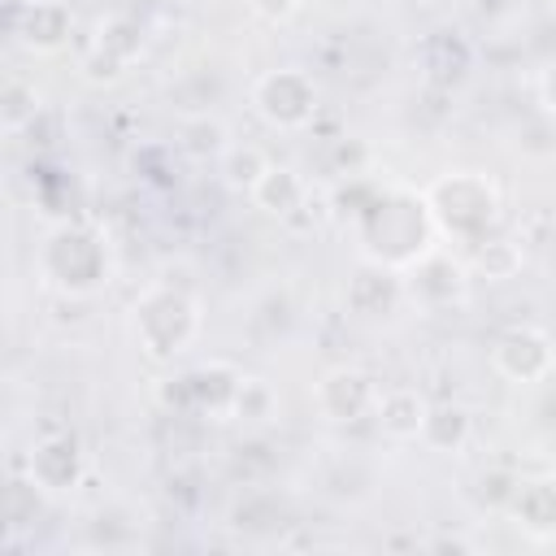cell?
<instances>
[{
	"mask_svg": "<svg viewBox=\"0 0 556 556\" xmlns=\"http://www.w3.org/2000/svg\"><path fill=\"white\" fill-rule=\"evenodd\" d=\"M252 200H256L265 213H278V217H287L291 208H300V200H304V182H300L291 169H278V165H269V169H265V178L252 187Z\"/></svg>",
	"mask_w": 556,
	"mask_h": 556,
	"instance_id": "11",
	"label": "cell"
},
{
	"mask_svg": "<svg viewBox=\"0 0 556 556\" xmlns=\"http://www.w3.org/2000/svg\"><path fill=\"white\" fill-rule=\"evenodd\" d=\"M30 478H35L39 486H48V491L70 486V482L78 478V452H74V443H70V439L39 443V447L30 452Z\"/></svg>",
	"mask_w": 556,
	"mask_h": 556,
	"instance_id": "10",
	"label": "cell"
},
{
	"mask_svg": "<svg viewBox=\"0 0 556 556\" xmlns=\"http://www.w3.org/2000/svg\"><path fill=\"white\" fill-rule=\"evenodd\" d=\"M252 9L265 17V22H287L295 13V0H252Z\"/></svg>",
	"mask_w": 556,
	"mask_h": 556,
	"instance_id": "17",
	"label": "cell"
},
{
	"mask_svg": "<svg viewBox=\"0 0 556 556\" xmlns=\"http://www.w3.org/2000/svg\"><path fill=\"white\" fill-rule=\"evenodd\" d=\"M426 413H430V404H426L417 391H408V387H400V391H378V404H374V417H378V426H382L391 439H413V434H421Z\"/></svg>",
	"mask_w": 556,
	"mask_h": 556,
	"instance_id": "8",
	"label": "cell"
},
{
	"mask_svg": "<svg viewBox=\"0 0 556 556\" xmlns=\"http://www.w3.org/2000/svg\"><path fill=\"white\" fill-rule=\"evenodd\" d=\"M230 413H235V417H243V421H265V417L274 413V395H269V387H265V382H256V378H243Z\"/></svg>",
	"mask_w": 556,
	"mask_h": 556,
	"instance_id": "15",
	"label": "cell"
},
{
	"mask_svg": "<svg viewBox=\"0 0 556 556\" xmlns=\"http://www.w3.org/2000/svg\"><path fill=\"white\" fill-rule=\"evenodd\" d=\"M74 17L61 0H30L13 13V35L30 48V52H56L70 35Z\"/></svg>",
	"mask_w": 556,
	"mask_h": 556,
	"instance_id": "7",
	"label": "cell"
},
{
	"mask_svg": "<svg viewBox=\"0 0 556 556\" xmlns=\"http://www.w3.org/2000/svg\"><path fill=\"white\" fill-rule=\"evenodd\" d=\"M465 434H469V417H465L460 408H430V413H426L421 439H426L430 447L452 452V447H460V443H465Z\"/></svg>",
	"mask_w": 556,
	"mask_h": 556,
	"instance_id": "13",
	"label": "cell"
},
{
	"mask_svg": "<svg viewBox=\"0 0 556 556\" xmlns=\"http://www.w3.org/2000/svg\"><path fill=\"white\" fill-rule=\"evenodd\" d=\"M200 317L195 304L178 291H152L139 308H135V334L143 343L148 356H174L187 348V339L195 334Z\"/></svg>",
	"mask_w": 556,
	"mask_h": 556,
	"instance_id": "1",
	"label": "cell"
},
{
	"mask_svg": "<svg viewBox=\"0 0 556 556\" xmlns=\"http://www.w3.org/2000/svg\"><path fill=\"white\" fill-rule=\"evenodd\" d=\"M35 113H39L35 87H26L22 78H9V87H4V130H22L26 122H35Z\"/></svg>",
	"mask_w": 556,
	"mask_h": 556,
	"instance_id": "14",
	"label": "cell"
},
{
	"mask_svg": "<svg viewBox=\"0 0 556 556\" xmlns=\"http://www.w3.org/2000/svg\"><path fill=\"white\" fill-rule=\"evenodd\" d=\"M43 274H48L61 291L87 295V291L100 282V274H104V252H100V243H96L91 235H83V230H74V226H61V230L43 243Z\"/></svg>",
	"mask_w": 556,
	"mask_h": 556,
	"instance_id": "3",
	"label": "cell"
},
{
	"mask_svg": "<svg viewBox=\"0 0 556 556\" xmlns=\"http://www.w3.org/2000/svg\"><path fill=\"white\" fill-rule=\"evenodd\" d=\"M539 91H543V104L556 113V70H547V74H543V87H539Z\"/></svg>",
	"mask_w": 556,
	"mask_h": 556,
	"instance_id": "18",
	"label": "cell"
},
{
	"mask_svg": "<svg viewBox=\"0 0 556 556\" xmlns=\"http://www.w3.org/2000/svg\"><path fill=\"white\" fill-rule=\"evenodd\" d=\"M430 213L452 230V235H482L486 222L495 217V191L478 174H452L426 195Z\"/></svg>",
	"mask_w": 556,
	"mask_h": 556,
	"instance_id": "2",
	"label": "cell"
},
{
	"mask_svg": "<svg viewBox=\"0 0 556 556\" xmlns=\"http://www.w3.org/2000/svg\"><path fill=\"white\" fill-rule=\"evenodd\" d=\"M317 404H321V413L334 417V421H361V417L374 413V404H378V387H374L361 369H334V374L321 378V387H317Z\"/></svg>",
	"mask_w": 556,
	"mask_h": 556,
	"instance_id": "6",
	"label": "cell"
},
{
	"mask_svg": "<svg viewBox=\"0 0 556 556\" xmlns=\"http://www.w3.org/2000/svg\"><path fill=\"white\" fill-rule=\"evenodd\" d=\"M122 65H126L122 56H113L109 48H100V43H96V52L87 56V78H91V83H100V78H104V83H113V78L122 74Z\"/></svg>",
	"mask_w": 556,
	"mask_h": 556,
	"instance_id": "16",
	"label": "cell"
},
{
	"mask_svg": "<svg viewBox=\"0 0 556 556\" xmlns=\"http://www.w3.org/2000/svg\"><path fill=\"white\" fill-rule=\"evenodd\" d=\"M491 361H495L500 374H508L517 382H534V378H543L552 369V343L534 326H513V330H504L495 339Z\"/></svg>",
	"mask_w": 556,
	"mask_h": 556,
	"instance_id": "5",
	"label": "cell"
},
{
	"mask_svg": "<svg viewBox=\"0 0 556 556\" xmlns=\"http://www.w3.org/2000/svg\"><path fill=\"white\" fill-rule=\"evenodd\" d=\"M513 513L530 534H556V482H521L513 495Z\"/></svg>",
	"mask_w": 556,
	"mask_h": 556,
	"instance_id": "9",
	"label": "cell"
},
{
	"mask_svg": "<svg viewBox=\"0 0 556 556\" xmlns=\"http://www.w3.org/2000/svg\"><path fill=\"white\" fill-rule=\"evenodd\" d=\"M265 169H269V161H265V152L252 148V143L230 148V152L222 156V174H226V182H230L235 191H248V195H252V187L265 178Z\"/></svg>",
	"mask_w": 556,
	"mask_h": 556,
	"instance_id": "12",
	"label": "cell"
},
{
	"mask_svg": "<svg viewBox=\"0 0 556 556\" xmlns=\"http://www.w3.org/2000/svg\"><path fill=\"white\" fill-rule=\"evenodd\" d=\"M256 109L274 126H304L317 113V87L300 70H274L256 83Z\"/></svg>",
	"mask_w": 556,
	"mask_h": 556,
	"instance_id": "4",
	"label": "cell"
}]
</instances>
